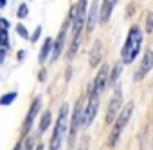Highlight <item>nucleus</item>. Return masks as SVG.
I'll return each mask as SVG.
<instances>
[{
  "instance_id": "nucleus-1",
  "label": "nucleus",
  "mask_w": 153,
  "mask_h": 150,
  "mask_svg": "<svg viewBox=\"0 0 153 150\" xmlns=\"http://www.w3.org/2000/svg\"><path fill=\"white\" fill-rule=\"evenodd\" d=\"M74 16L70 18L72 22V44H70V49H68V54L67 58H72L78 51V44H79V34H81V29L87 22V0H79L78 4L74 6Z\"/></svg>"
},
{
  "instance_id": "nucleus-2",
  "label": "nucleus",
  "mask_w": 153,
  "mask_h": 150,
  "mask_svg": "<svg viewBox=\"0 0 153 150\" xmlns=\"http://www.w3.org/2000/svg\"><path fill=\"white\" fill-rule=\"evenodd\" d=\"M140 45H142V31L133 26L130 27L128 31V36H126V42L123 45V51H121V63H131L139 51H140Z\"/></svg>"
},
{
  "instance_id": "nucleus-3",
  "label": "nucleus",
  "mask_w": 153,
  "mask_h": 150,
  "mask_svg": "<svg viewBox=\"0 0 153 150\" xmlns=\"http://www.w3.org/2000/svg\"><path fill=\"white\" fill-rule=\"evenodd\" d=\"M131 114H133V101L126 103V105L121 109L119 116L115 118L114 127H112V130H110V137H108V145H110V146H115V145H117V141H119V137H121V132L124 130V127H126V123L130 121Z\"/></svg>"
},
{
  "instance_id": "nucleus-4",
  "label": "nucleus",
  "mask_w": 153,
  "mask_h": 150,
  "mask_svg": "<svg viewBox=\"0 0 153 150\" xmlns=\"http://www.w3.org/2000/svg\"><path fill=\"white\" fill-rule=\"evenodd\" d=\"M67 116H68V105L63 103L61 109H59V116H58V121H56V127H54V132H52V139H51V150H59V143H61V137L67 130Z\"/></svg>"
},
{
  "instance_id": "nucleus-5",
  "label": "nucleus",
  "mask_w": 153,
  "mask_h": 150,
  "mask_svg": "<svg viewBox=\"0 0 153 150\" xmlns=\"http://www.w3.org/2000/svg\"><path fill=\"white\" fill-rule=\"evenodd\" d=\"M106 85H108V67L103 65V67L99 69V72L96 74L94 82H92L90 87H88V96L99 98V96L103 94V91L106 89Z\"/></svg>"
},
{
  "instance_id": "nucleus-6",
  "label": "nucleus",
  "mask_w": 153,
  "mask_h": 150,
  "mask_svg": "<svg viewBox=\"0 0 153 150\" xmlns=\"http://www.w3.org/2000/svg\"><path fill=\"white\" fill-rule=\"evenodd\" d=\"M121 109H123V89L115 85V92H114V96L110 100V105L106 109V123H114L115 118L119 116Z\"/></svg>"
},
{
  "instance_id": "nucleus-7",
  "label": "nucleus",
  "mask_w": 153,
  "mask_h": 150,
  "mask_svg": "<svg viewBox=\"0 0 153 150\" xmlns=\"http://www.w3.org/2000/svg\"><path fill=\"white\" fill-rule=\"evenodd\" d=\"M83 98H79L74 105V114L70 119V127H68V141H74L76 134H78V128L81 127V116H83Z\"/></svg>"
},
{
  "instance_id": "nucleus-8",
  "label": "nucleus",
  "mask_w": 153,
  "mask_h": 150,
  "mask_svg": "<svg viewBox=\"0 0 153 150\" xmlns=\"http://www.w3.org/2000/svg\"><path fill=\"white\" fill-rule=\"evenodd\" d=\"M97 109H99V98L96 96H88V105L83 109V116H81V127H88L96 114H97Z\"/></svg>"
},
{
  "instance_id": "nucleus-9",
  "label": "nucleus",
  "mask_w": 153,
  "mask_h": 150,
  "mask_svg": "<svg viewBox=\"0 0 153 150\" xmlns=\"http://www.w3.org/2000/svg\"><path fill=\"white\" fill-rule=\"evenodd\" d=\"M67 31H68V20L61 26V29H59V33H58V38L52 40V54H51V60H52V62L58 60L59 54H61V51H63L65 38H67Z\"/></svg>"
},
{
  "instance_id": "nucleus-10",
  "label": "nucleus",
  "mask_w": 153,
  "mask_h": 150,
  "mask_svg": "<svg viewBox=\"0 0 153 150\" xmlns=\"http://www.w3.org/2000/svg\"><path fill=\"white\" fill-rule=\"evenodd\" d=\"M151 69H153V51H146V54L139 65V70L135 72V82H140Z\"/></svg>"
},
{
  "instance_id": "nucleus-11",
  "label": "nucleus",
  "mask_w": 153,
  "mask_h": 150,
  "mask_svg": "<svg viewBox=\"0 0 153 150\" xmlns=\"http://www.w3.org/2000/svg\"><path fill=\"white\" fill-rule=\"evenodd\" d=\"M40 107H42V100L40 98H36L34 100V103H33V107L29 109V112H27V116H25V119H24V134H27L29 130H31V127H33V121H34V118H36V114L40 112Z\"/></svg>"
},
{
  "instance_id": "nucleus-12",
  "label": "nucleus",
  "mask_w": 153,
  "mask_h": 150,
  "mask_svg": "<svg viewBox=\"0 0 153 150\" xmlns=\"http://www.w3.org/2000/svg\"><path fill=\"white\" fill-rule=\"evenodd\" d=\"M117 2H119V0H103V6H101V9H99V22H101V24L108 22V18H110V15H112V9L115 8Z\"/></svg>"
},
{
  "instance_id": "nucleus-13",
  "label": "nucleus",
  "mask_w": 153,
  "mask_h": 150,
  "mask_svg": "<svg viewBox=\"0 0 153 150\" xmlns=\"http://www.w3.org/2000/svg\"><path fill=\"white\" fill-rule=\"evenodd\" d=\"M51 51H52V38H45V42H43V45H42V49H40L38 62H40V63H45V60L49 58Z\"/></svg>"
},
{
  "instance_id": "nucleus-14",
  "label": "nucleus",
  "mask_w": 153,
  "mask_h": 150,
  "mask_svg": "<svg viewBox=\"0 0 153 150\" xmlns=\"http://www.w3.org/2000/svg\"><path fill=\"white\" fill-rule=\"evenodd\" d=\"M121 72H123V63H115L114 65V69H112V74L108 76V83L110 85H117V78L121 76Z\"/></svg>"
},
{
  "instance_id": "nucleus-15",
  "label": "nucleus",
  "mask_w": 153,
  "mask_h": 150,
  "mask_svg": "<svg viewBox=\"0 0 153 150\" xmlns=\"http://www.w3.org/2000/svg\"><path fill=\"white\" fill-rule=\"evenodd\" d=\"M96 16L99 18V8H97V4H94V6H92V9L87 13V18H88V26H87V27H88V31H90V29H94Z\"/></svg>"
},
{
  "instance_id": "nucleus-16",
  "label": "nucleus",
  "mask_w": 153,
  "mask_h": 150,
  "mask_svg": "<svg viewBox=\"0 0 153 150\" xmlns=\"http://www.w3.org/2000/svg\"><path fill=\"white\" fill-rule=\"evenodd\" d=\"M51 119H52L51 110H45V112H43V116H42V119H40V134H43V132L51 127Z\"/></svg>"
},
{
  "instance_id": "nucleus-17",
  "label": "nucleus",
  "mask_w": 153,
  "mask_h": 150,
  "mask_svg": "<svg viewBox=\"0 0 153 150\" xmlns=\"http://www.w3.org/2000/svg\"><path fill=\"white\" fill-rule=\"evenodd\" d=\"M99 49H101V44L97 42V44L94 45V49H92V58H90V65H92V67H96V65L99 63V58H101Z\"/></svg>"
},
{
  "instance_id": "nucleus-18",
  "label": "nucleus",
  "mask_w": 153,
  "mask_h": 150,
  "mask_svg": "<svg viewBox=\"0 0 153 150\" xmlns=\"http://www.w3.org/2000/svg\"><path fill=\"white\" fill-rule=\"evenodd\" d=\"M18 98V94L16 92H7V94H4L2 98H0V105H2V107H6V105H11L15 100Z\"/></svg>"
},
{
  "instance_id": "nucleus-19",
  "label": "nucleus",
  "mask_w": 153,
  "mask_h": 150,
  "mask_svg": "<svg viewBox=\"0 0 153 150\" xmlns=\"http://www.w3.org/2000/svg\"><path fill=\"white\" fill-rule=\"evenodd\" d=\"M9 47V36L7 31H0V49H7Z\"/></svg>"
},
{
  "instance_id": "nucleus-20",
  "label": "nucleus",
  "mask_w": 153,
  "mask_h": 150,
  "mask_svg": "<svg viewBox=\"0 0 153 150\" xmlns=\"http://www.w3.org/2000/svg\"><path fill=\"white\" fill-rule=\"evenodd\" d=\"M16 33L22 36V38H25V40H29V33H27V29L22 26V24H16Z\"/></svg>"
},
{
  "instance_id": "nucleus-21",
  "label": "nucleus",
  "mask_w": 153,
  "mask_h": 150,
  "mask_svg": "<svg viewBox=\"0 0 153 150\" xmlns=\"http://www.w3.org/2000/svg\"><path fill=\"white\" fill-rule=\"evenodd\" d=\"M27 15H29V9H27L25 4H22V6L18 8V18H25Z\"/></svg>"
},
{
  "instance_id": "nucleus-22",
  "label": "nucleus",
  "mask_w": 153,
  "mask_h": 150,
  "mask_svg": "<svg viewBox=\"0 0 153 150\" xmlns=\"http://www.w3.org/2000/svg\"><path fill=\"white\" fill-rule=\"evenodd\" d=\"M40 34H42V26H38V27L34 29V33L29 36V40H31V42H36V40L40 38Z\"/></svg>"
},
{
  "instance_id": "nucleus-23",
  "label": "nucleus",
  "mask_w": 153,
  "mask_h": 150,
  "mask_svg": "<svg viewBox=\"0 0 153 150\" xmlns=\"http://www.w3.org/2000/svg\"><path fill=\"white\" fill-rule=\"evenodd\" d=\"M9 29V22L6 18H0V31H7Z\"/></svg>"
},
{
  "instance_id": "nucleus-24",
  "label": "nucleus",
  "mask_w": 153,
  "mask_h": 150,
  "mask_svg": "<svg viewBox=\"0 0 153 150\" xmlns=\"http://www.w3.org/2000/svg\"><path fill=\"white\" fill-rule=\"evenodd\" d=\"M6 62V49H0V63Z\"/></svg>"
},
{
  "instance_id": "nucleus-25",
  "label": "nucleus",
  "mask_w": 153,
  "mask_h": 150,
  "mask_svg": "<svg viewBox=\"0 0 153 150\" xmlns=\"http://www.w3.org/2000/svg\"><path fill=\"white\" fill-rule=\"evenodd\" d=\"M24 56H25V52H24V51H20V52H18V58H20V60H24Z\"/></svg>"
},
{
  "instance_id": "nucleus-26",
  "label": "nucleus",
  "mask_w": 153,
  "mask_h": 150,
  "mask_svg": "<svg viewBox=\"0 0 153 150\" xmlns=\"http://www.w3.org/2000/svg\"><path fill=\"white\" fill-rule=\"evenodd\" d=\"M78 150H88V148H87V143H83V145H81V146H79Z\"/></svg>"
},
{
  "instance_id": "nucleus-27",
  "label": "nucleus",
  "mask_w": 153,
  "mask_h": 150,
  "mask_svg": "<svg viewBox=\"0 0 153 150\" xmlns=\"http://www.w3.org/2000/svg\"><path fill=\"white\" fill-rule=\"evenodd\" d=\"M2 8H6V0H0V9Z\"/></svg>"
},
{
  "instance_id": "nucleus-28",
  "label": "nucleus",
  "mask_w": 153,
  "mask_h": 150,
  "mask_svg": "<svg viewBox=\"0 0 153 150\" xmlns=\"http://www.w3.org/2000/svg\"><path fill=\"white\" fill-rule=\"evenodd\" d=\"M36 150H43V145H38V146H36Z\"/></svg>"
}]
</instances>
